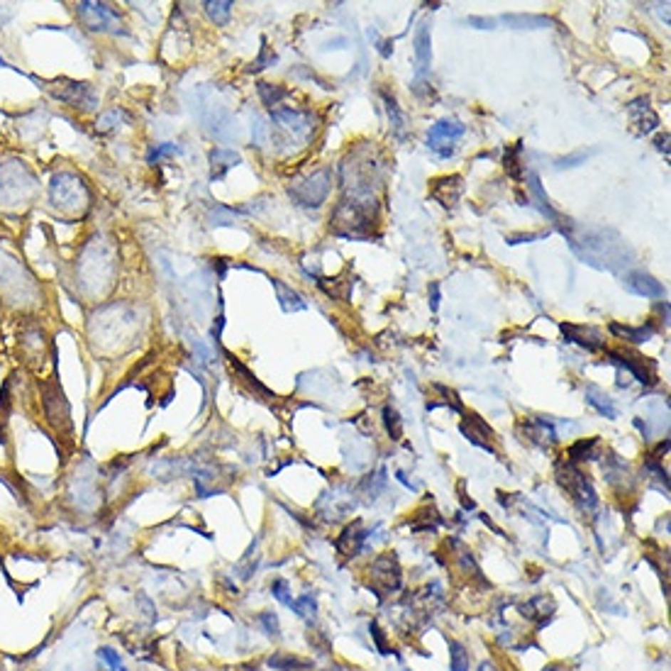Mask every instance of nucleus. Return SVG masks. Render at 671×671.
Listing matches in <instances>:
<instances>
[{
	"instance_id": "obj_35",
	"label": "nucleus",
	"mask_w": 671,
	"mask_h": 671,
	"mask_svg": "<svg viewBox=\"0 0 671 671\" xmlns=\"http://www.w3.org/2000/svg\"><path fill=\"white\" fill-rule=\"evenodd\" d=\"M269 64H276V54H274L271 49H269V44H266V39H261V54H259V59L256 61H251V66L246 68L249 73H259L261 68H266Z\"/></svg>"
},
{
	"instance_id": "obj_47",
	"label": "nucleus",
	"mask_w": 671,
	"mask_h": 671,
	"mask_svg": "<svg viewBox=\"0 0 671 671\" xmlns=\"http://www.w3.org/2000/svg\"><path fill=\"white\" fill-rule=\"evenodd\" d=\"M542 671H566L564 667H559V664H552V667H544Z\"/></svg>"
},
{
	"instance_id": "obj_2",
	"label": "nucleus",
	"mask_w": 671,
	"mask_h": 671,
	"mask_svg": "<svg viewBox=\"0 0 671 671\" xmlns=\"http://www.w3.org/2000/svg\"><path fill=\"white\" fill-rule=\"evenodd\" d=\"M557 481L561 484V489L573 498V503L583 510V513H593V510L598 508V496H595L593 484H591V479L576 467V464H571V462L561 464V467L557 469Z\"/></svg>"
},
{
	"instance_id": "obj_25",
	"label": "nucleus",
	"mask_w": 671,
	"mask_h": 671,
	"mask_svg": "<svg viewBox=\"0 0 671 671\" xmlns=\"http://www.w3.org/2000/svg\"><path fill=\"white\" fill-rule=\"evenodd\" d=\"M269 667L276 669V671H306L311 669L313 664L308 662V659H301V657H293V655H286V652H279V655H274L269 659Z\"/></svg>"
},
{
	"instance_id": "obj_5",
	"label": "nucleus",
	"mask_w": 671,
	"mask_h": 671,
	"mask_svg": "<svg viewBox=\"0 0 671 671\" xmlns=\"http://www.w3.org/2000/svg\"><path fill=\"white\" fill-rule=\"evenodd\" d=\"M467 132L462 123H457V120H439V123H435L432 128L427 132V147L432 149L435 154H437L439 159H449L452 154H454V142L459 137Z\"/></svg>"
},
{
	"instance_id": "obj_40",
	"label": "nucleus",
	"mask_w": 671,
	"mask_h": 671,
	"mask_svg": "<svg viewBox=\"0 0 671 671\" xmlns=\"http://www.w3.org/2000/svg\"><path fill=\"white\" fill-rule=\"evenodd\" d=\"M588 152H576L571 154V157H564V159H557V169H571V166H578L581 162H586Z\"/></svg>"
},
{
	"instance_id": "obj_39",
	"label": "nucleus",
	"mask_w": 671,
	"mask_h": 671,
	"mask_svg": "<svg viewBox=\"0 0 671 671\" xmlns=\"http://www.w3.org/2000/svg\"><path fill=\"white\" fill-rule=\"evenodd\" d=\"M259 623L264 625L266 635H274V638H279V618L274 615V613H261V615H259Z\"/></svg>"
},
{
	"instance_id": "obj_44",
	"label": "nucleus",
	"mask_w": 671,
	"mask_h": 671,
	"mask_svg": "<svg viewBox=\"0 0 671 671\" xmlns=\"http://www.w3.org/2000/svg\"><path fill=\"white\" fill-rule=\"evenodd\" d=\"M655 145H657V149H659V152H664V157L669 159V135H667V132H664V135H659V137H657V142H655Z\"/></svg>"
},
{
	"instance_id": "obj_30",
	"label": "nucleus",
	"mask_w": 671,
	"mask_h": 671,
	"mask_svg": "<svg viewBox=\"0 0 671 671\" xmlns=\"http://www.w3.org/2000/svg\"><path fill=\"white\" fill-rule=\"evenodd\" d=\"M527 186H530V191H532V196H535V200H537V205H540V210L544 215H549L552 220H557V213H554V208H552V203H549V198L544 196V191H542V183H540V176L537 174H527Z\"/></svg>"
},
{
	"instance_id": "obj_4",
	"label": "nucleus",
	"mask_w": 671,
	"mask_h": 671,
	"mask_svg": "<svg viewBox=\"0 0 671 671\" xmlns=\"http://www.w3.org/2000/svg\"><path fill=\"white\" fill-rule=\"evenodd\" d=\"M88 193L81 179L73 174H59L51 181V203H56L61 210H83Z\"/></svg>"
},
{
	"instance_id": "obj_7",
	"label": "nucleus",
	"mask_w": 671,
	"mask_h": 671,
	"mask_svg": "<svg viewBox=\"0 0 671 671\" xmlns=\"http://www.w3.org/2000/svg\"><path fill=\"white\" fill-rule=\"evenodd\" d=\"M608 359L615 366L625 369L628 374H633L640 383H645V386H655L657 383V364L652 359L640 357V354H630V352H608Z\"/></svg>"
},
{
	"instance_id": "obj_10",
	"label": "nucleus",
	"mask_w": 671,
	"mask_h": 671,
	"mask_svg": "<svg viewBox=\"0 0 671 671\" xmlns=\"http://www.w3.org/2000/svg\"><path fill=\"white\" fill-rule=\"evenodd\" d=\"M559 330L564 332L566 342H573L578 347L588 349V352H598L605 347L603 332L598 328H591V325H573V323H561Z\"/></svg>"
},
{
	"instance_id": "obj_14",
	"label": "nucleus",
	"mask_w": 671,
	"mask_h": 671,
	"mask_svg": "<svg viewBox=\"0 0 671 671\" xmlns=\"http://www.w3.org/2000/svg\"><path fill=\"white\" fill-rule=\"evenodd\" d=\"M364 544H366V530H364V523H361V520H354L352 525L344 527L342 535L335 540L337 552H340L344 559L357 557L361 549H364Z\"/></svg>"
},
{
	"instance_id": "obj_31",
	"label": "nucleus",
	"mask_w": 671,
	"mask_h": 671,
	"mask_svg": "<svg viewBox=\"0 0 671 671\" xmlns=\"http://www.w3.org/2000/svg\"><path fill=\"white\" fill-rule=\"evenodd\" d=\"M232 8L234 5L229 3V0H208V3H205V13H208V17L215 25H225L229 15H232Z\"/></svg>"
},
{
	"instance_id": "obj_34",
	"label": "nucleus",
	"mask_w": 671,
	"mask_h": 671,
	"mask_svg": "<svg viewBox=\"0 0 671 671\" xmlns=\"http://www.w3.org/2000/svg\"><path fill=\"white\" fill-rule=\"evenodd\" d=\"M383 422H386V430H388V435H391V439L403 437V422H400L398 412H395L391 405L383 408Z\"/></svg>"
},
{
	"instance_id": "obj_12",
	"label": "nucleus",
	"mask_w": 671,
	"mask_h": 671,
	"mask_svg": "<svg viewBox=\"0 0 671 671\" xmlns=\"http://www.w3.org/2000/svg\"><path fill=\"white\" fill-rule=\"evenodd\" d=\"M464 193V183L462 176L452 174V176H442V179H435L432 186H430V198L437 200L442 208H454L459 203Z\"/></svg>"
},
{
	"instance_id": "obj_46",
	"label": "nucleus",
	"mask_w": 671,
	"mask_h": 671,
	"mask_svg": "<svg viewBox=\"0 0 671 671\" xmlns=\"http://www.w3.org/2000/svg\"><path fill=\"white\" fill-rule=\"evenodd\" d=\"M479 671H498V669H496V664H493V662H481Z\"/></svg>"
},
{
	"instance_id": "obj_37",
	"label": "nucleus",
	"mask_w": 671,
	"mask_h": 671,
	"mask_svg": "<svg viewBox=\"0 0 671 671\" xmlns=\"http://www.w3.org/2000/svg\"><path fill=\"white\" fill-rule=\"evenodd\" d=\"M179 152V147L176 145H171V142H164V145H157V147H152V152H149V164H154V162H162L164 157H171V154H176Z\"/></svg>"
},
{
	"instance_id": "obj_22",
	"label": "nucleus",
	"mask_w": 671,
	"mask_h": 671,
	"mask_svg": "<svg viewBox=\"0 0 671 671\" xmlns=\"http://www.w3.org/2000/svg\"><path fill=\"white\" fill-rule=\"evenodd\" d=\"M586 403L591 405V408L598 410L603 417H608V420H615V417H618L615 403H613V400L608 398V395L600 391V388H595V386H588V388H586Z\"/></svg>"
},
{
	"instance_id": "obj_17",
	"label": "nucleus",
	"mask_w": 671,
	"mask_h": 671,
	"mask_svg": "<svg viewBox=\"0 0 671 671\" xmlns=\"http://www.w3.org/2000/svg\"><path fill=\"white\" fill-rule=\"evenodd\" d=\"M525 427V439L537 447H544L547 449L549 444L557 442V430L552 427V422L547 417H527L523 422Z\"/></svg>"
},
{
	"instance_id": "obj_1",
	"label": "nucleus",
	"mask_w": 671,
	"mask_h": 671,
	"mask_svg": "<svg viewBox=\"0 0 671 671\" xmlns=\"http://www.w3.org/2000/svg\"><path fill=\"white\" fill-rule=\"evenodd\" d=\"M378 222V205L354 203V200H340L330 215V229L340 237L369 239Z\"/></svg>"
},
{
	"instance_id": "obj_29",
	"label": "nucleus",
	"mask_w": 671,
	"mask_h": 671,
	"mask_svg": "<svg viewBox=\"0 0 671 671\" xmlns=\"http://www.w3.org/2000/svg\"><path fill=\"white\" fill-rule=\"evenodd\" d=\"M520 157H523V142H518V145L508 147L506 149V159H503V166H506V171L510 176H513L515 181L523 179V162H520Z\"/></svg>"
},
{
	"instance_id": "obj_13",
	"label": "nucleus",
	"mask_w": 671,
	"mask_h": 671,
	"mask_svg": "<svg viewBox=\"0 0 671 671\" xmlns=\"http://www.w3.org/2000/svg\"><path fill=\"white\" fill-rule=\"evenodd\" d=\"M459 430H462V435L472 444L481 447V449H486V452H493V430L486 425L476 412H467Z\"/></svg>"
},
{
	"instance_id": "obj_16",
	"label": "nucleus",
	"mask_w": 671,
	"mask_h": 671,
	"mask_svg": "<svg viewBox=\"0 0 671 671\" xmlns=\"http://www.w3.org/2000/svg\"><path fill=\"white\" fill-rule=\"evenodd\" d=\"M554 610H557V605H554V598L552 595H535V598H530L527 603L520 605V613H523V618L527 620H532L537 625V628H544L549 620H552Z\"/></svg>"
},
{
	"instance_id": "obj_48",
	"label": "nucleus",
	"mask_w": 671,
	"mask_h": 671,
	"mask_svg": "<svg viewBox=\"0 0 671 671\" xmlns=\"http://www.w3.org/2000/svg\"><path fill=\"white\" fill-rule=\"evenodd\" d=\"M0 66H8V61H5L3 56H0Z\"/></svg>"
},
{
	"instance_id": "obj_24",
	"label": "nucleus",
	"mask_w": 671,
	"mask_h": 671,
	"mask_svg": "<svg viewBox=\"0 0 671 671\" xmlns=\"http://www.w3.org/2000/svg\"><path fill=\"white\" fill-rule=\"evenodd\" d=\"M381 98H383V105H386L388 120H391L393 135L398 137V140H403L405 137V118H403V113H400L398 103H395L393 93H388V90H381Z\"/></svg>"
},
{
	"instance_id": "obj_26",
	"label": "nucleus",
	"mask_w": 671,
	"mask_h": 671,
	"mask_svg": "<svg viewBox=\"0 0 671 671\" xmlns=\"http://www.w3.org/2000/svg\"><path fill=\"white\" fill-rule=\"evenodd\" d=\"M256 90H259V98L264 100V105L271 108V110H276L281 108V100L288 98V90L284 88V85H274V83H259L256 85Z\"/></svg>"
},
{
	"instance_id": "obj_28",
	"label": "nucleus",
	"mask_w": 671,
	"mask_h": 671,
	"mask_svg": "<svg viewBox=\"0 0 671 671\" xmlns=\"http://www.w3.org/2000/svg\"><path fill=\"white\" fill-rule=\"evenodd\" d=\"M437 525H439V515L435 508L432 510L430 508L417 510L415 518L410 520V530H415V532H435L437 530Z\"/></svg>"
},
{
	"instance_id": "obj_23",
	"label": "nucleus",
	"mask_w": 671,
	"mask_h": 671,
	"mask_svg": "<svg viewBox=\"0 0 671 671\" xmlns=\"http://www.w3.org/2000/svg\"><path fill=\"white\" fill-rule=\"evenodd\" d=\"M501 22L513 30H540V27L552 25V20L542 15H503Z\"/></svg>"
},
{
	"instance_id": "obj_27",
	"label": "nucleus",
	"mask_w": 671,
	"mask_h": 671,
	"mask_svg": "<svg viewBox=\"0 0 671 671\" xmlns=\"http://www.w3.org/2000/svg\"><path fill=\"white\" fill-rule=\"evenodd\" d=\"M598 447V439L595 437H591V439H578V442H573L571 447H569V452H566V462H571V464H578V462H586V459H595V454H593V449Z\"/></svg>"
},
{
	"instance_id": "obj_43",
	"label": "nucleus",
	"mask_w": 671,
	"mask_h": 671,
	"mask_svg": "<svg viewBox=\"0 0 671 671\" xmlns=\"http://www.w3.org/2000/svg\"><path fill=\"white\" fill-rule=\"evenodd\" d=\"M467 25H481L479 30H493L496 20H491V17H469Z\"/></svg>"
},
{
	"instance_id": "obj_36",
	"label": "nucleus",
	"mask_w": 671,
	"mask_h": 671,
	"mask_svg": "<svg viewBox=\"0 0 671 671\" xmlns=\"http://www.w3.org/2000/svg\"><path fill=\"white\" fill-rule=\"evenodd\" d=\"M271 593H274V598H276L279 603H284V605L293 603V598H291V591H288V581H284V578H276V581L271 583Z\"/></svg>"
},
{
	"instance_id": "obj_20",
	"label": "nucleus",
	"mask_w": 671,
	"mask_h": 671,
	"mask_svg": "<svg viewBox=\"0 0 671 671\" xmlns=\"http://www.w3.org/2000/svg\"><path fill=\"white\" fill-rule=\"evenodd\" d=\"M271 284H274V291H276L279 303H281V311H284V313H298V311H306V308H308V303L303 301V296L298 293V291L291 288V286H286L281 279H274Z\"/></svg>"
},
{
	"instance_id": "obj_19",
	"label": "nucleus",
	"mask_w": 671,
	"mask_h": 671,
	"mask_svg": "<svg viewBox=\"0 0 671 671\" xmlns=\"http://www.w3.org/2000/svg\"><path fill=\"white\" fill-rule=\"evenodd\" d=\"M242 162V157H239L237 152H232V149H213L210 152V179L213 181H222L227 176V171L232 169V166H237Z\"/></svg>"
},
{
	"instance_id": "obj_38",
	"label": "nucleus",
	"mask_w": 671,
	"mask_h": 671,
	"mask_svg": "<svg viewBox=\"0 0 671 671\" xmlns=\"http://www.w3.org/2000/svg\"><path fill=\"white\" fill-rule=\"evenodd\" d=\"M98 657L108 664V667H110V671L123 667V662H120V655H118L115 650H110V647H100V650H98Z\"/></svg>"
},
{
	"instance_id": "obj_49",
	"label": "nucleus",
	"mask_w": 671,
	"mask_h": 671,
	"mask_svg": "<svg viewBox=\"0 0 671 671\" xmlns=\"http://www.w3.org/2000/svg\"><path fill=\"white\" fill-rule=\"evenodd\" d=\"M115 671H128V669H125V667H120V669H115Z\"/></svg>"
},
{
	"instance_id": "obj_21",
	"label": "nucleus",
	"mask_w": 671,
	"mask_h": 671,
	"mask_svg": "<svg viewBox=\"0 0 671 671\" xmlns=\"http://www.w3.org/2000/svg\"><path fill=\"white\" fill-rule=\"evenodd\" d=\"M610 332H613V335H618V337H623V340L633 342V344H642V342H650L652 337H655L657 328H655L652 323L640 325V328H623V325H615V323H613V325H610Z\"/></svg>"
},
{
	"instance_id": "obj_42",
	"label": "nucleus",
	"mask_w": 671,
	"mask_h": 671,
	"mask_svg": "<svg viewBox=\"0 0 671 671\" xmlns=\"http://www.w3.org/2000/svg\"><path fill=\"white\" fill-rule=\"evenodd\" d=\"M549 232H535V234H515L508 237V244H520V242H535V239H544Z\"/></svg>"
},
{
	"instance_id": "obj_6",
	"label": "nucleus",
	"mask_w": 671,
	"mask_h": 671,
	"mask_svg": "<svg viewBox=\"0 0 671 671\" xmlns=\"http://www.w3.org/2000/svg\"><path fill=\"white\" fill-rule=\"evenodd\" d=\"M369 573H371V586L383 591V593H393V591H398L400 583H403V573H400L398 557H395L393 552L376 557Z\"/></svg>"
},
{
	"instance_id": "obj_15",
	"label": "nucleus",
	"mask_w": 671,
	"mask_h": 671,
	"mask_svg": "<svg viewBox=\"0 0 671 671\" xmlns=\"http://www.w3.org/2000/svg\"><path fill=\"white\" fill-rule=\"evenodd\" d=\"M625 288L635 296H645V298H664L667 296V288L662 284L650 276L647 271H630L625 276Z\"/></svg>"
},
{
	"instance_id": "obj_32",
	"label": "nucleus",
	"mask_w": 671,
	"mask_h": 671,
	"mask_svg": "<svg viewBox=\"0 0 671 671\" xmlns=\"http://www.w3.org/2000/svg\"><path fill=\"white\" fill-rule=\"evenodd\" d=\"M469 664H472V659H469V652L464 650L462 642H449V671H469Z\"/></svg>"
},
{
	"instance_id": "obj_18",
	"label": "nucleus",
	"mask_w": 671,
	"mask_h": 671,
	"mask_svg": "<svg viewBox=\"0 0 671 671\" xmlns=\"http://www.w3.org/2000/svg\"><path fill=\"white\" fill-rule=\"evenodd\" d=\"M430 61H432V39H430V27L422 22L415 34V78H427Z\"/></svg>"
},
{
	"instance_id": "obj_9",
	"label": "nucleus",
	"mask_w": 671,
	"mask_h": 671,
	"mask_svg": "<svg viewBox=\"0 0 671 671\" xmlns=\"http://www.w3.org/2000/svg\"><path fill=\"white\" fill-rule=\"evenodd\" d=\"M59 100L68 103L76 110H93L98 105V95L90 88V83H76V81H61V88L54 90Z\"/></svg>"
},
{
	"instance_id": "obj_45",
	"label": "nucleus",
	"mask_w": 671,
	"mask_h": 671,
	"mask_svg": "<svg viewBox=\"0 0 671 671\" xmlns=\"http://www.w3.org/2000/svg\"><path fill=\"white\" fill-rule=\"evenodd\" d=\"M430 288H432V303H430V306H432V311H437V306H439V286L432 284Z\"/></svg>"
},
{
	"instance_id": "obj_33",
	"label": "nucleus",
	"mask_w": 671,
	"mask_h": 671,
	"mask_svg": "<svg viewBox=\"0 0 671 671\" xmlns=\"http://www.w3.org/2000/svg\"><path fill=\"white\" fill-rule=\"evenodd\" d=\"M291 608L296 610V615L306 618V620H313V618H315V610H318V600H315L313 593H306V595H301L298 600H293V603H291Z\"/></svg>"
},
{
	"instance_id": "obj_41",
	"label": "nucleus",
	"mask_w": 671,
	"mask_h": 671,
	"mask_svg": "<svg viewBox=\"0 0 671 671\" xmlns=\"http://www.w3.org/2000/svg\"><path fill=\"white\" fill-rule=\"evenodd\" d=\"M371 638H374V642H376V647L381 650V655H391V647L386 645V640H383V630L378 628V623H371Z\"/></svg>"
},
{
	"instance_id": "obj_3",
	"label": "nucleus",
	"mask_w": 671,
	"mask_h": 671,
	"mask_svg": "<svg viewBox=\"0 0 671 671\" xmlns=\"http://www.w3.org/2000/svg\"><path fill=\"white\" fill-rule=\"evenodd\" d=\"M330 186H332L330 169H320L315 171L313 176L303 179L301 183L291 186L288 196L293 198V203L301 205V208H320L330 196Z\"/></svg>"
},
{
	"instance_id": "obj_8",
	"label": "nucleus",
	"mask_w": 671,
	"mask_h": 671,
	"mask_svg": "<svg viewBox=\"0 0 671 671\" xmlns=\"http://www.w3.org/2000/svg\"><path fill=\"white\" fill-rule=\"evenodd\" d=\"M76 13L83 20V25L93 32H105V30H115L120 25L118 13L105 3H78Z\"/></svg>"
},
{
	"instance_id": "obj_11",
	"label": "nucleus",
	"mask_w": 671,
	"mask_h": 671,
	"mask_svg": "<svg viewBox=\"0 0 671 671\" xmlns=\"http://www.w3.org/2000/svg\"><path fill=\"white\" fill-rule=\"evenodd\" d=\"M628 113H630V123L635 125L638 135H650V132H655L659 128V115L655 113V108L650 105L647 95H640V98L630 100Z\"/></svg>"
}]
</instances>
